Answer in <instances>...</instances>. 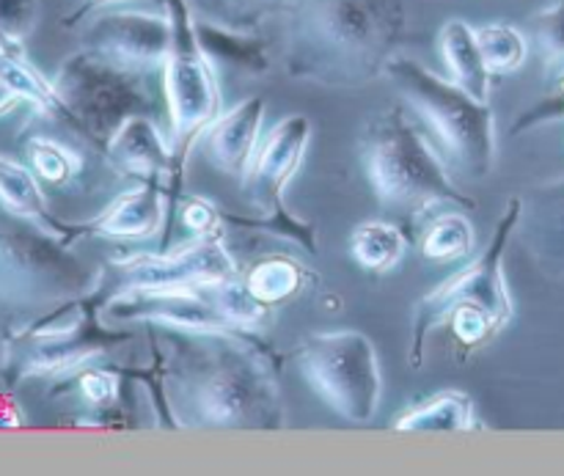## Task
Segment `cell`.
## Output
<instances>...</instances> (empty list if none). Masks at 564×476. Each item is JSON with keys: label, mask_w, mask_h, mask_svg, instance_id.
Segmentation results:
<instances>
[{"label": "cell", "mask_w": 564, "mask_h": 476, "mask_svg": "<svg viewBox=\"0 0 564 476\" xmlns=\"http://www.w3.org/2000/svg\"><path fill=\"white\" fill-rule=\"evenodd\" d=\"M562 66H564V58L560 61V64H556V66H551V69L549 72H554V69H562Z\"/></svg>", "instance_id": "obj_41"}, {"label": "cell", "mask_w": 564, "mask_h": 476, "mask_svg": "<svg viewBox=\"0 0 564 476\" xmlns=\"http://www.w3.org/2000/svg\"><path fill=\"white\" fill-rule=\"evenodd\" d=\"M207 292L215 301V306L224 312V317L229 320L231 325H237V328H253V325L268 320L270 309L264 306V303H259L257 298L248 292L242 275H231V279L207 284Z\"/></svg>", "instance_id": "obj_31"}, {"label": "cell", "mask_w": 564, "mask_h": 476, "mask_svg": "<svg viewBox=\"0 0 564 476\" xmlns=\"http://www.w3.org/2000/svg\"><path fill=\"white\" fill-rule=\"evenodd\" d=\"M477 39L490 75H516L527 64V36L510 22H488L477 28Z\"/></svg>", "instance_id": "obj_30"}, {"label": "cell", "mask_w": 564, "mask_h": 476, "mask_svg": "<svg viewBox=\"0 0 564 476\" xmlns=\"http://www.w3.org/2000/svg\"><path fill=\"white\" fill-rule=\"evenodd\" d=\"M39 17H42L39 0H0V36L14 47H22V42L36 31Z\"/></svg>", "instance_id": "obj_35"}, {"label": "cell", "mask_w": 564, "mask_h": 476, "mask_svg": "<svg viewBox=\"0 0 564 476\" xmlns=\"http://www.w3.org/2000/svg\"><path fill=\"white\" fill-rule=\"evenodd\" d=\"M312 132L314 125L308 116L290 113L275 121L273 130L259 141L246 174L240 176L242 196L257 213H268L284 202L286 185L301 171L308 152Z\"/></svg>", "instance_id": "obj_14"}, {"label": "cell", "mask_w": 564, "mask_h": 476, "mask_svg": "<svg viewBox=\"0 0 564 476\" xmlns=\"http://www.w3.org/2000/svg\"><path fill=\"white\" fill-rule=\"evenodd\" d=\"M83 47L105 53L141 72L163 69L171 53V20L163 11L110 6L83 20Z\"/></svg>", "instance_id": "obj_12"}, {"label": "cell", "mask_w": 564, "mask_h": 476, "mask_svg": "<svg viewBox=\"0 0 564 476\" xmlns=\"http://www.w3.org/2000/svg\"><path fill=\"white\" fill-rule=\"evenodd\" d=\"M551 75V88L543 94V99L532 105V108L523 110L510 127V138L523 136V132H532L538 127L551 125V121L564 119V66L562 69L549 72Z\"/></svg>", "instance_id": "obj_33"}, {"label": "cell", "mask_w": 564, "mask_h": 476, "mask_svg": "<svg viewBox=\"0 0 564 476\" xmlns=\"http://www.w3.org/2000/svg\"><path fill=\"white\" fill-rule=\"evenodd\" d=\"M169 218V185L138 182L132 191L116 196L94 220L83 224L86 237L105 240H149Z\"/></svg>", "instance_id": "obj_18"}, {"label": "cell", "mask_w": 564, "mask_h": 476, "mask_svg": "<svg viewBox=\"0 0 564 476\" xmlns=\"http://www.w3.org/2000/svg\"><path fill=\"white\" fill-rule=\"evenodd\" d=\"M419 251L430 262H457L477 251V229L463 213H441L424 229Z\"/></svg>", "instance_id": "obj_26"}, {"label": "cell", "mask_w": 564, "mask_h": 476, "mask_svg": "<svg viewBox=\"0 0 564 476\" xmlns=\"http://www.w3.org/2000/svg\"><path fill=\"white\" fill-rule=\"evenodd\" d=\"M532 31L538 47L543 53L545 69L556 66L564 58V0L545 6L532 17Z\"/></svg>", "instance_id": "obj_34"}, {"label": "cell", "mask_w": 564, "mask_h": 476, "mask_svg": "<svg viewBox=\"0 0 564 476\" xmlns=\"http://www.w3.org/2000/svg\"><path fill=\"white\" fill-rule=\"evenodd\" d=\"M408 251V237L400 226L389 220H364L350 235V257L367 273L386 275L402 262Z\"/></svg>", "instance_id": "obj_24"}, {"label": "cell", "mask_w": 564, "mask_h": 476, "mask_svg": "<svg viewBox=\"0 0 564 476\" xmlns=\"http://www.w3.org/2000/svg\"><path fill=\"white\" fill-rule=\"evenodd\" d=\"M0 83L11 88L22 102L31 105L36 113L47 116V119H66L53 80H47L36 66L28 64L22 50L0 47Z\"/></svg>", "instance_id": "obj_25"}, {"label": "cell", "mask_w": 564, "mask_h": 476, "mask_svg": "<svg viewBox=\"0 0 564 476\" xmlns=\"http://www.w3.org/2000/svg\"><path fill=\"white\" fill-rule=\"evenodd\" d=\"M264 110H268L264 97H257V94H253V97H246L242 102H237L235 108L220 113L218 119L202 132L198 143H202L204 158L209 160V165H213L215 171L237 176V180L246 174L248 163H251L253 152H257L259 147Z\"/></svg>", "instance_id": "obj_17"}, {"label": "cell", "mask_w": 564, "mask_h": 476, "mask_svg": "<svg viewBox=\"0 0 564 476\" xmlns=\"http://www.w3.org/2000/svg\"><path fill=\"white\" fill-rule=\"evenodd\" d=\"M518 218H521V196H510L499 224H496L488 248L482 253H477L466 268L449 275L444 284L427 292L413 306L411 345H408V364H411V369L424 367L427 336L446 323V317H449V312L455 306L474 303V306L488 309L501 328H507L512 323V317H516V303H512L510 286H507L505 257L510 242L516 240Z\"/></svg>", "instance_id": "obj_8"}, {"label": "cell", "mask_w": 564, "mask_h": 476, "mask_svg": "<svg viewBox=\"0 0 564 476\" xmlns=\"http://www.w3.org/2000/svg\"><path fill=\"white\" fill-rule=\"evenodd\" d=\"M308 389L350 424H369L383 397L378 350L361 331H319L303 336L295 353Z\"/></svg>", "instance_id": "obj_10"}, {"label": "cell", "mask_w": 564, "mask_h": 476, "mask_svg": "<svg viewBox=\"0 0 564 476\" xmlns=\"http://www.w3.org/2000/svg\"><path fill=\"white\" fill-rule=\"evenodd\" d=\"M110 301L108 290L99 281L91 292L58 306L44 309L31 323L11 331L3 347V369L11 383L36 378L58 380L88 364H102L132 347V334L113 328L105 320L102 309Z\"/></svg>", "instance_id": "obj_4"}, {"label": "cell", "mask_w": 564, "mask_h": 476, "mask_svg": "<svg viewBox=\"0 0 564 476\" xmlns=\"http://www.w3.org/2000/svg\"><path fill=\"white\" fill-rule=\"evenodd\" d=\"M176 220L182 224V229L191 231L193 237H207V235H220L224 231V213L218 209V204L209 202L204 196H182L176 204Z\"/></svg>", "instance_id": "obj_36"}, {"label": "cell", "mask_w": 564, "mask_h": 476, "mask_svg": "<svg viewBox=\"0 0 564 476\" xmlns=\"http://www.w3.org/2000/svg\"><path fill=\"white\" fill-rule=\"evenodd\" d=\"M75 242L0 207V303L50 309L91 292L99 270L72 251Z\"/></svg>", "instance_id": "obj_6"}, {"label": "cell", "mask_w": 564, "mask_h": 476, "mask_svg": "<svg viewBox=\"0 0 564 476\" xmlns=\"http://www.w3.org/2000/svg\"><path fill=\"white\" fill-rule=\"evenodd\" d=\"M0 47H3V50H22V47H14V44H9V42H6L3 36H0Z\"/></svg>", "instance_id": "obj_40"}, {"label": "cell", "mask_w": 564, "mask_h": 476, "mask_svg": "<svg viewBox=\"0 0 564 476\" xmlns=\"http://www.w3.org/2000/svg\"><path fill=\"white\" fill-rule=\"evenodd\" d=\"M0 207L72 242L86 237L83 224H66L50 209L47 196L42 191V180L33 174L31 165L9 158V154H0Z\"/></svg>", "instance_id": "obj_19"}, {"label": "cell", "mask_w": 564, "mask_h": 476, "mask_svg": "<svg viewBox=\"0 0 564 476\" xmlns=\"http://www.w3.org/2000/svg\"><path fill=\"white\" fill-rule=\"evenodd\" d=\"M446 323L452 325V331H455L457 342H460L463 347H482L505 331L496 323V317L488 309L474 306V303H463V306L452 309Z\"/></svg>", "instance_id": "obj_32"}, {"label": "cell", "mask_w": 564, "mask_h": 476, "mask_svg": "<svg viewBox=\"0 0 564 476\" xmlns=\"http://www.w3.org/2000/svg\"><path fill=\"white\" fill-rule=\"evenodd\" d=\"M124 3H132V0H83V3L77 6L75 14L66 17L64 25H66V28H72V25H75V22H83V20H86L88 14H94V11H99V9H110V6H124ZM158 3L163 6V0H158Z\"/></svg>", "instance_id": "obj_37"}, {"label": "cell", "mask_w": 564, "mask_h": 476, "mask_svg": "<svg viewBox=\"0 0 564 476\" xmlns=\"http://www.w3.org/2000/svg\"><path fill=\"white\" fill-rule=\"evenodd\" d=\"M358 154L369 187L386 209L408 218H422L438 207L477 209V198L452 180L446 160L402 105H386L367 116L358 132Z\"/></svg>", "instance_id": "obj_3"}, {"label": "cell", "mask_w": 564, "mask_h": 476, "mask_svg": "<svg viewBox=\"0 0 564 476\" xmlns=\"http://www.w3.org/2000/svg\"><path fill=\"white\" fill-rule=\"evenodd\" d=\"M108 323H152L187 331L237 328L209 298L207 284L158 286V290H124L102 309Z\"/></svg>", "instance_id": "obj_13"}, {"label": "cell", "mask_w": 564, "mask_h": 476, "mask_svg": "<svg viewBox=\"0 0 564 476\" xmlns=\"http://www.w3.org/2000/svg\"><path fill=\"white\" fill-rule=\"evenodd\" d=\"M176 430H279L286 422L281 358L251 328L154 325Z\"/></svg>", "instance_id": "obj_1"}, {"label": "cell", "mask_w": 564, "mask_h": 476, "mask_svg": "<svg viewBox=\"0 0 564 476\" xmlns=\"http://www.w3.org/2000/svg\"><path fill=\"white\" fill-rule=\"evenodd\" d=\"M286 3L290 0H191L198 17L237 31H259L264 22L281 17Z\"/></svg>", "instance_id": "obj_29"}, {"label": "cell", "mask_w": 564, "mask_h": 476, "mask_svg": "<svg viewBox=\"0 0 564 476\" xmlns=\"http://www.w3.org/2000/svg\"><path fill=\"white\" fill-rule=\"evenodd\" d=\"M102 152L108 163L119 174H124L127 180L165 182L169 185V213L176 215L185 171L176 169L171 138L163 136L158 119H152V116H132L108 138Z\"/></svg>", "instance_id": "obj_15"}, {"label": "cell", "mask_w": 564, "mask_h": 476, "mask_svg": "<svg viewBox=\"0 0 564 476\" xmlns=\"http://www.w3.org/2000/svg\"><path fill=\"white\" fill-rule=\"evenodd\" d=\"M196 36L215 69H229L246 80L268 75L270 50L257 31H237L196 14Z\"/></svg>", "instance_id": "obj_20"}, {"label": "cell", "mask_w": 564, "mask_h": 476, "mask_svg": "<svg viewBox=\"0 0 564 476\" xmlns=\"http://www.w3.org/2000/svg\"><path fill=\"white\" fill-rule=\"evenodd\" d=\"M405 28V0H290L281 11V64L292 80L364 88L386 77Z\"/></svg>", "instance_id": "obj_2"}, {"label": "cell", "mask_w": 564, "mask_h": 476, "mask_svg": "<svg viewBox=\"0 0 564 476\" xmlns=\"http://www.w3.org/2000/svg\"><path fill=\"white\" fill-rule=\"evenodd\" d=\"M20 102H22V99L17 97L11 88H6L3 83H0V119H3L6 113H11V110H14Z\"/></svg>", "instance_id": "obj_39"}, {"label": "cell", "mask_w": 564, "mask_h": 476, "mask_svg": "<svg viewBox=\"0 0 564 476\" xmlns=\"http://www.w3.org/2000/svg\"><path fill=\"white\" fill-rule=\"evenodd\" d=\"M386 77L400 91V97L416 110L419 119L430 127L441 147V158L471 180H485L496 169V116L482 99H474L449 77L411 55L397 53L386 66Z\"/></svg>", "instance_id": "obj_5"}, {"label": "cell", "mask_w": 564, "mask_h": 476, "mask_svg": "<svg viewBox=\"0 0 564 476\" xmlns=\"http://www.w3.org/2000/svg\"><path fill=\"white\" fill-rule=\"evenodd\" d=\"M163 9L171 20V53L163 66V99L171 119L176 169L185 171L193 143L220 116V83L218 69L198 44L196 11L191 0H163Z\"/></svg>", "instance_id": "obj_9"}, {"label": "cell", "mask_w": 564, "mask_h": 476, "mask_svg": "<svg viewBox=\"0 0 564 476\" xmlns=\"http://www.w3.org/2000/svg\"><path fill=\"white\" fill-rule=\"evenodd\" d=\"M438 47L444 55L449 80L471 94L474 99L488 102L490 77L494 75H490L482 50H479L477 28L468 25L466 20H446L438 33Z\"/></svg>", "instance_id": "obj_21"}, {"label": "cell", "mask_w": 564, "mask_h": 476, "mask_svg": "<svg viewBox=\"0 0 564 476\" xmlns=\"http://www.w3.org/2000/svg\"><path fill=\"white\" fill-rule=\"evenodd\" d=\"M25 416H22L20 408L9 400V397H0V430H17L22 428Z\"/></svg>", "instance_id": "obj_38"}, {"label": "cell", "mask_w": 564, "mask_h": 476, "mask_svg": "<svg viewBox=\"0 0 564 476\" xmlns=\"http://www.w3.org/2000/svg\"><path fill=\"white\" fill-rule=\"evenodd\" d=\"M516 242L545 279L564 281V176L538 182L521 193Z\"/></svg>", "instance_id": "obj_16"}, {"label": "cell", "mask_w": 564, "mask_h": 476, "mask_svg": "<svg viewBox=\"0 0 564 476\" xmlns=\"http://www.w3.org/2000/svg\"><path fill=\"white\" fill-rule=\"evenodd\" d=\"M53 86L66 121L99 147L132 116L158 119L160 110H165V99L149 86V72L119 64L91 47H80L64 58L53 75Z\"/></svg>", "instance_id": "obj_7"}, {"label": "cell", "mask_w": 564, "mask_h": 476, "mask_svg": "<svg viewBox=\"0 0 564 476\" xmlns=\"http://www.w3.org/2000/svg\"><path fill=\"white\" fill-rule=\"evenodd\" d=\"M25 163L31 165L33 174H36L44 185L55 187H69L72 182L80 180L83 174L80 154H77L69 143L47 136H36L25 143Z\"/></svg>", "instance_id": "obj_27"}, {"label": "cell", "mask_w": 564, "mask_h": 476, "mask_svg": "<svg viewBox=\"0 0 564 476\" xmlns=\"http://www.w3.org/2000/svg\"><path fill=\"white\" fill-rule=\"evenodd\" d=\"M240 275L235 257L220 235L193 237L174 251L132 253L119 257L102 268V284L108 295L124 290H158V286H198Z\"/></svg>", "instance_id": "obj_11"}, {"label": "cell", "mask_w": 564, "mask_h": 476, "mask_svg": "<svg viewBox=\"0 0 564 476\" xmlns=\"http://www.w3.org/2000/svg\"><path fill=\"white\" fill-rule=\"evenodd\" d=\"M391 430L397 433H466V430H477V411L466 391H438L419 405L397 413Z\"/></svg>", "instance_id": "obj_22"}, {"label": "cell", "mask_w": 564, "mask_h": 476, "mask_svg": "<svg viewBox=\"0 0 564 476\" xmlns=\"http://www.w3.org/2000/svg\"><path fill=\"white\" fill-rule=\"evenodd\" d=\"M224 224L235 226V229L259 231V235H273L279 237V240L295 242V246H301L303 251L317 253V226H314L312 220H303L297 218V215H292L284 202H279L273 209L259 215V218L224 213Z\"/></svg>", "instance_id": "obj_28"}, {"label": "cell", "mask_w": 564, "mask_h": 476, "mask_svg": "<svg viewBox=\"0 0 564 476\" xmlns=\"http://www.w3.org/2000/svg\"><path fill=\"white\" fill-rule=\"evenodd\" d=\"M248 292L268 309L292 303L308 290L314 273L292 253H268L242 273Z\"/></svg>", "instance_id": "obj_23"}]
</instances>
